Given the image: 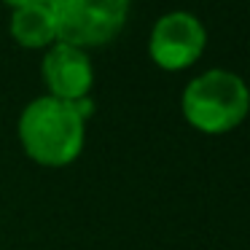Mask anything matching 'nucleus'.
<instances>
[{
    "instance_id": "1",
    "label": "nucleus",
    "mask_w": 250,
    "mask_h": 250,
    "mask_svg": "<svg viewBox=\"0 0 250 250\" xmlns=\"http://www.w3.org/2000/svg\"><path fill=\"white\" fill-rule=\"evenodd\" d=\"M19 140L30 159L46 167H62L78 159L83 148V119L73 103L57 97H38L22 110Z\"/></svg>"
},
{
    "instance_id": "2",
    "label": "nucleus",
    "mask_w": 250,
    "mask_h": 250,
    "mask_svg": "<svg viewBox=\"0 0 250 250\" xmlns=\"http://www.w3.org/2000/svg\"><path fill=\"white\" fill-rule=\"evenodd\" d=\"M250 110V89L229 70H207L183 92V116L207 135H221L242 124Z\"/></svg>"
},
{
    "instance_id": "3",
    "label": "nucleus",
    "mask_w": 250,
    "mask_h": 250,
    "mask_svg": "<svg viewBox=\"0 0 250 250\" xmlns=\"http://www.w3.org/2000/svg\"><path fill=\"white\" fill-rule=\"evenodd\" d=\"M60 43L100 46L121 33L129 0H49Z\"/></svg>"
},
{
    "instance_id": "4",
    "label": "nucleus",
    "mask_w": 250,
    "mask_h": 250,
    "mask_svg": "<svg viewBox=\"0 0 250 250\" xmlns=\"http://www.w3.org/2000/svg\"><path fill=\"white\" fill-rule=\"evenodd\" d=\"M205 27L194 14L172 11L153 24L148 51L151 60L164 70H183L199 60V54L205 51Z\"/></svg>"
},
{
    "instance_id": "5",
    "label": "nucleus",
    "mask_w": 250,
    "mask_h": 250,
    "mask_svg": "<svg viewBox=\"0 0 250 250\" xmlns=\"http://www.w3.org/2000/svg\"><path fill=\"white\" fill-rule=\"evenodd\" d=\"M43 81L51 89V97L76 103V100L86 97L92 89V62L76 46L57 43L43 57Z\"/></svg>"
},
{
    "instance_id": "6",
    "label": "nucleus",
    "mask_w": 250,
    "mask_h": 250,
    "mask_svg": "<svg viewBox=\"0 0 250 250\" xmlns=\"http://www.w3.org/2000/svg\"><path fill=\"white\" fill-rule=\"evenodd\" d=\"M11 35L22 46L38 49L49 46L57 38L54 19H51L49 3H35V6H19L11 17Z\"/></svg>"
},
{
    "instance_id": "7",
    "label": "nucleus",
    "mask_w": 250,
    "mask_h": 250,
    "mask_svg": "<svg viewBox=\"0 0 250 250\" xmlns=\"http://www.w3.org/2000/svg\"><path fill=\"white\" fill-rule=\"evenodd\" d=\"M6 3H11V6H35V3H49V0H6Z\"/></svg>"
}]
</instances>
